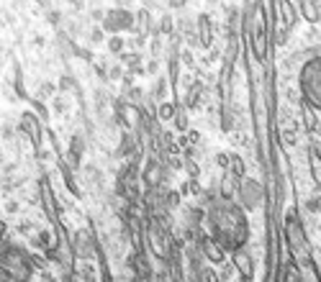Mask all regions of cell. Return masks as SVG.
I'll use <instances>...</instances> for the list:
<instances>
[{"mask_svg": "<svg viewBox=\"0 0 321 282\" xmlns=\"http://www.w3.org/2000/svg\"><path fill=\"white\" fill-rule=\"evenodd\" d=\"M298 8H301V13H303V18L308 24H318L321 21V11H318L316 0H298Z\"/></svg>", "mask_w": 321, "mask_h": 282, "instance_id": "obj_14", "label": "cell"}, {"mask_svg": "<svg viewBox=\"0 0 321 282\" xmlns=\"http://www.w3.org/2000/svg\"><path fill=\"white\" fill-rule=\"evenodd\" d=\"M198 249H201V254L208 259V262H213V264H221L224 259H226V249L213 238V236H206V233H201L198 238Z\"/></svg>", "mask_w": 321, "mask_h": 282, "instance_id": "obj_8", "label": "cell"}, {"mask_svg": "<svg viewBox=\"0 0 321 282\" xmlns=\"http://www.w3.org/2000/svg\"><path fill=\"white\" fill-rule=\"evenodd\" d=\"M216 162H219V167H224V169H226V167H229V154H219V157H216Z\"/></svg>", "mask_w": 321, "mask_h": 282, "instance_id": "obj_25", "label": "cell"}, {"mask_svg": "<svg viewBox=\"0 0 321 282\" xmlns=\"http://www.w3.org/2000/svg\"><path fill=\"white\" fill-rule=\"evenodd\" d=\"M134 151V141H131V136H123L121 139V154H131Z\"/></svg>", "mask_w": 321, "mask_h": 282, "instance_id": "obj_23", "label": "cell"}, {"mask_svg": "<svg viewBox=\"0 0 321 282\" xmlns=\"http://www.w3.org/2000/svg\"><path fill=\"white\" fill-rule=\"evenodd\" d=\"M170 6H173V8H183L185 0H170Z\"/></svg>", "mask_w": 321, "mask_h": 282, "instance_id": "obj_28", "label": "cell"}, {"mask_svg": "<svg viewBox=\"0 0 321 282\" xmlns=\"http://www.w3.org/2000/svg\"><path fill=\"white\" fill-rule=\"evenodd\" d=\"M24 126H29V128H26V134L31 136V141H34V146H39V144H41V136H39V131H36V128H39V123H36V118L26 113V116H24Z\"/></svg>", "mask_w": 321, "mask_h": 282, "instance_id": "obj_18", "label": "cell"}, {"mask_svg": "<svg viewBox=\"0 0 321 282\" xmlns=\"http://www.w3.org/2000/svg\"><path fill=\"white\" fill-rule=\"evenodd\" d=\"M231 264H234V269L239 272L242 279H252L254 277V262H252V256L247 251V244L239 246V249H231Z\"/></svg>", "mask_w": 321, "mask_h": 282, "instance_id": "obj_9", "label": "cell"}, {"mask_svg": "<svg viewBox=\"0 0 321 282\" xmlns=\"http://www.w3.org/2000/svg\"><path fill=\"white\" fill-rule=\"evenodd\" d=\"M280 6V16H283V26L285 29H293L295 21H298V13H295V6L290 3V0H277Z\"/></svg>", "mask_w": 321, "mask_h": 282, "instance_id": "obj_15", "label": "cell"}, {"mask_svg": "<svg viewBox=\"0 0 321 282\" xmlns=\"http://www.w3.org/2000/svg\"><path fill=\"white\" fill-rule=\"evenodd\" d=\"M98 251V244L95 238L90 236V231H77L75 238H72V254L75 256H82V259H93V254Z\"/></svg>", "mask_w": 321, "mask_h": 282, "instance_id": "obj_10", "label": "cell"}, {"mask_svg": "<svg viewBox=\"0 0 321 282\" xmlns=\"http://www.w3.org/2000/svg\"><path fill=\"white\" fill-rule=\"evenodd\" d=\"M103 29L105 31H113V34H121V31H129L134 29V13L126 11L123 6L121 8H113L103 16Z\"/></svg>", "mask_w": 321, "mask_h": 282, "instance_id": "obj_7", "label": "cell"}, {"mask_svg": "<svg viewBox=\"0 0 321 282\" xmlns=\"http://www.w3.org/2000/svg\"><path fill=\"white\" fill-rule=\"evenodd\" d=\"M44 195H47V200H49V208H52V198H49V192H44ZM49 215H52V218L57 221V215H54V210H49Z\"/></svg>", "mask_w": 321, "mask_h": 282, "instance_id": "obj_29", "label": "cell"}, {"mask_svg": "<svg viewBox=\"0 0 321 282\" xmlns=\"http://www.w3.org/2000/svg\"><path fill=\"white\" fill-rule=\"evenodd\" d=\"M237 185H239V175L231 172V169H224V180H221L219 198H234V195H237Z\"/></svg>", "mask_w": 321, "mask_h": 282, "instance_id": "obj_13", "label": "cell"}, {"mask_svg": "<svg viewBox=\"0 0 321 282\" xmlns=\"http://www.w3.org/2000/svg\"><path fill=\"white\" fill-rule=\"evenodd\" d=\"M285 241H288L290 256L295 259V264L303 272V279H321L318 269L313 264V256H311V244H308L306 226H303V221H301V215L295 210L285 215Z\"/></svg>", "mask_w": 321, "mask_h": 282, "instance_id": "obj_2", "label": "cell"}, {"mask_svg": "<svg viewBox=\"0 0 321 282\" xmlns=\"http://www.w3.org/2000/svg\"><path fill=\"white\" fill-rule=\"evenodd\" d=\"M308 169H311V180L316 190H321V151L316 146H308Z\"/></svg>", "mask_w": 321, "mask_h": 282, "instance_id": "obj_12", "label": "cell"}, {"mask_svg": "<svg viewBox=\"0 0 321 282\" xmlns=\"http://www.w3.org/2000/svg\"><path fill=\"white\" fill-rule=\"evenodd\" d=\"M144 182H146V187L152 190V187H157L159 190V185L165 182V164L159 162V159H149L146 162V167H144Z\"/></svg>", "mask_w": 321, "mask_h": 282, "instance_id": "obj_11", "label": "cell"}, {"mask_svg": "<svg viewBox=\"0 0 321 282\" xmlns=\"http://www.w3.org/2000/svg\"><path fill=\"white\" fill-rule=\"evenodd\" d=\"M226 169H231V172H237L239 177L244 175V162H242V157H237V154H229V167Z\"/></svg>", "mask_w": 321, "mask_h": 282, "instance_id": "obj_19", "label": "cell"}, {"mask_svg": "<svg viewBox=\"0 0 321 282\" xmlns=\"http://www.w3.org/2000/svg\"><path fill=\"white\" fill-rule=\"evenodd\" d=\"M121 47H123V41L116 36V39H111V52H121Z\"/></svg>", "mask_w": 321, "mask_h": 282, "instance_id": "obj_24", "label": "cell"}, {"mask_svg": "<svg viewBox=\"0 0 321 282\" xmlns=\"http://www.w3.org/2000/svg\"><path fill=\"white\" fill-rule=\"evenodd\" d=\"M306 210H311V213H321V190L306 200Z\"/></svg>", "mask_w": 321, "mask_h": 282, "instance_id": "obj_20", "label": "cell"}, {"mask_svg": "<svg viewBox=\"0 0 321 282\" xmlns=\"http://www.w3.org/2000/svg\"><path fill=\"white\" fill-rule=\"evenodd\" d=\"M203 223L208 226V236H213L226 251L244 246L249 238L247 210L234 198H216L208 203Z\"/></svg>", "mask_w": 321, "mask_h": 282, "instance_id": "obj_1", "label": "cell"}, {"mask_svg": "<svg viewBox=\"0 0 321 282\" xmlns=\"http://www.w3.org/2000/svg\"><path fill=\"white\" fill-rule=\"evenodd\" d=\"M301 116H303V126H306V131H308V134L318 128V116H316V108H311L308 103H303Z\"/></svg>", "mask_w": 321, "mask_h": 282, "instance_id": "obj_17", "label": "cell"}, {"mask_svg": "<svg viewBox=\"0 0 321 282\" xmlns=\"http://www.w3.org/2000/svg\"><path fill=\"white\" fill-rule=\"evenodd\" d=\"M118 3H131V0H118Z\"/></svg>", "mask_w": 321, "mask_h": 282, "instance_id": "obj_30", "label": "cell"}, {"mask_svg": "<svg viewBox=\"0 0 321 282\" xmlns=\"http://www.w3.org/2000/svg\"><path fill=\"white\" fill-rule=\"evenodd\" d=\"M159 118H162V121H170L173 116H175V105L173 103H159Z\"/></svg>", "mask_w": 321, "mask_h": 282, "instance_id": "obj_21", "label": "cell"}, {"mask_svg": "<svg viewBox=\"0 0 321 282\" xmlns=\"http://www.w3.org/2000/svg\"><path fill=\"white\" fill-rule=\"evenodd\" d=\"M211 39H213V34H211V18H208V16H201V18H198V41H201L203 47H211Z\"/></svg>", "mask_w": 321, "mask_h": 282, "instance_id": "obj_16", "label": "cell"}, {"mask_svg": "<svg viewBox=\"0 0 321 282\" xmlns=\"http://www.w3.org/2000/svg\"><path fill=\"white\" fill-rule=\"evenodd\" d=\"M0 277L3 279H26L31 277V256L24 254V249H6L0 254Z\"/></svg>", "mask_w": 321, "mask_h": 282, "instance_id": "obj_4", "label": "cell"}, {"mask_svg": "<svg viewBox=\"0 0 321 282\" xmlns=\"http://www.w3.org/2000/svg\"><path fill=\"white\" fill-rule=\"evenodd\" d=\"M247 36L252 41V49H254V57L257 59H265L267 54V26H265V16H262V8L254 6L247 16Z\"/></svg>", "mask_w": 321, "mask_h": 282, "instance_id": "obj_6", "label": "cell"}, {"mask_svg": "<svg viewBox=\"0 0 321 282\" xmlns=\"http://www.w3.org/2000/svg\"><path fill=\"white\" fill-rule=\"evenodd\" d=\"M298 88H301L303 103H308L311 108L321 111V54H313V57H308L301 64Z\"/></svg>", "mask_w": 321, "mask_h": 282, "instance_id": "obj_3", "label": "cell"}, {"mask_svg": "<svg viewBox=\"0 0 321 282\" xmlns=\"http://www.w3.org/2000/svg\"><path fill=\"white\" fill-rule=\"evenodd\" d=\"M234 200H237L247 213H252V210L262 208V203H265V185H262L260 180H254V177L242 175V177H239V185H237Z\"/></svg>", "mask_w": 321, "mask_h": 282, "instance_id": "obj_5", "label": "cell"}, {"mask_svg": "<svg viewBox=\"0 0 321 282\" xmlns=\"http://www.w3.org/2000/svg\"><path fill=\"white\" fill-rule=\"evenodd\" d=\"M175 123H178V131H185V128H188V116H185L183 108L175 111Z\"/></svg>", "mask_w": 321, "mask_h": 282, "instance_id": "obj_22", "label": "cell"}, {"mask_svg": "<svg viewBox=\"0 0 321 282\" xmlns=\"http://www.w3.org/2000/svg\"><path fill=\"white\" fill-rule=\"evenodd\" d=\"M121 75H123L121 67H113V70H111V80H121Z\"/></svg>", "mask_w": 321, "mask_h": 282, "instance_id": "obj_27", "label": "cell"}, {"mask_svg": "<svg viewBox=\"0 0 321 282\" xmlns=\"http://www.w3.org/2000/svg\"><path fill=\"white\" fill-rule=\"evenodd\" d=\"M162 31H165V34L173 31V21H170V18H162Z\"/></svg>", "mask_w": 321, "mask_h": 282, "instance_id": "obj_26", "label": "cell"}]
</instances>
